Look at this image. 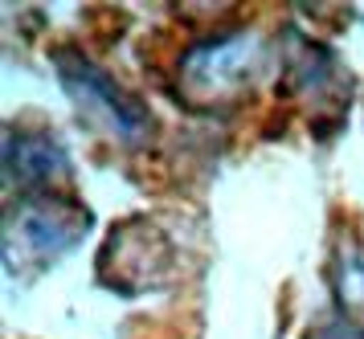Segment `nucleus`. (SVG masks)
Here are the masks:
<instances>
[{
    "label": "nucleus",
    "instance_id": "obj_1",
    "mask_svg": "<svg viewBox=\"0 0 364 339\" xmlns=\"http://www.w3.org/2000/svg\"><path fill=\"white\" fill-rule=\"evenodd\" d=\"M270 65H274V49L258 29H217L197 37L176 58L168 95L184 111L225 114L258 95Z\"/></svg>",
    "mask_w": 364,
    "mask_h": 339
},
{
    "label": "nucleus",
    "instance_id": "obj_2",
    "mask_svg": "<svg viewBox=\"0 0 364 339\" xmlns=\"http://www.w3.org/2000/svg\"><path fill=\"white\" fill-rule=\"evenodd\" d=\"M95 217L86 205L58 193H25L13 196L4 209V237H0V258L9 274H41L70 249H78L90 233Z\"/></svg>",
    "mask_w": 364,
    "mask_h": 339
},
{
    "label": "nucleus",
    "instance_id": "obj_3",
    "mask_svg": "<svg viewBox=\"0 0 364 339\" xmlns=\"http://www.w3.org/2000/svg\"><path fill=\"white\" fill-rule=\"evenodd\" d=\"M53 65H58L62 90L70 95L74 111L86 119V127H95L119 147H144L156 135V119L144 107V98L123 90V82L111 70H102L90 53L66 45L53 53Z\"/></svg>",
    "mask_w": 364,
    "mask_h": 339
},
{
    "label": "nucleus",
    "instance_id": "obj_4",
    "mask_svg": "<svg viewBox=\"0 0 364 339\" xmlns=\"http://www.w3.org/2000/svg\"><path fill=\"white\" fill-rule=\"evenodd\" d=\"M172 266H176V254H172V242L160 233V225L148 217H135L111 229L95 274L115 294H144L164 286Z\"/></svg>",
    "mask_w": 364,
    "mask_h": 339
},
{
    "label": "nucleus",
    "instance_id": "obj_5",
    "mask_svg": "<svg viewBox=\"0 0 364 339\" xmlns=\"http://www.w3.org/2000/svg\"><path fill=\"white\" fill-rule=\"evenodd\" d=\"M282 95L303 102L311 114L336 111V119H340L352 102V78L328 45L299 37V41H291L287 62H282Z\"/></svg>",
    "mask_w": 364,
    "mask_h": 339
},
{
    "label": "nucleus",
    "instance_id": "obj_6",
    "mask_svg": "<svg viewBox=\"0 0 364 339\" xmlns=\"http://www.w3.org/2000/svg\"><path fill=\"white\" fill-rule=\"evenodd\" d=\"M0 168L9 193H50L58 180L70 176V151L53 131H4L0 147Z\"/></svg>",
    "mask_w": 364,
    "mask_h": 339
},
{
    "label": "nucleus",
    "instance_id": "obj_7",
    "mask_svg": "<svg viewBox=\"0 0 364 339\" xmlns=\"http://www.w3.org/2000/svg\"><path fill=\"white\" fill-rule=\"evenodd\" d=\"M331 291L344 315L364 311V242L344 237L331 249Z\"/></svg>",
    "mask_w": 364,
    "mask_h": 339
}]
</instances>
